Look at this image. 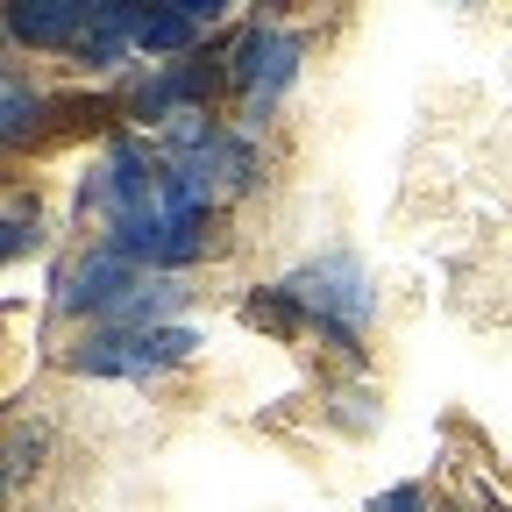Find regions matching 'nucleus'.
I'll return each mask as SVG.
<instances>
[{
	"label": "nucleus",
	"mask_w": 512,
	"mask_h": 512,
	"mask_svg": "<svg viewBox=\"0 0 512 512\" xmlns=\"http://www.w3.org/2000/svg\"><path fill=\"white\" fill-rule=\"evenodd\" d=\"M178 306H185V285L143 271L121 242L86 249L79 271L64 278V313H93L100 328H157V320L178 313Z\"/></svg>",
	"instance_id": "f257e3e1"
},
{
	"label": "nucleus",
	"mask_w": 512,
	"mask_h": 512,
	"mask_svg": "<svg viewBox=\"0 0 512 512\" xmlns=\"http://www.w3.org/2000/svg\"><path fill=\"white\" fill-rule=\"evenodd\" d=\"M285 299H292V313L313 320V328H328L342 349L363 342L370 313H377V292H370L363 264H349V256H328V264H306L299 278H285Z\"/></svg>",
	"instance_id": "f03ea898"
},
{
	"label": "nucleus",
	"mask_w": 512,
	"mask_h": 512,
	"mask_svg": "<svg viewBox=\"0 0 512 512\" xmlns=\"http://www.w3.org/2000/svg\"><path fill=\"white\" fill-rule=\"evenodd\" d=\"M192 349H200V335L171 328V320H157V328H93L72 349V370H86V377H150V370L185 363Z\"/></svg>",
	"instance_id": "7ed1b4c3"
},
{
	"label": "nucleus",
	"mask_w": 512,
	"mask_h": 512,
	"mask_svg": "<svg viewBox=\"0 0 512 512\" xmlns=\"http://www.w3.org/2000/svg\"><path fill=\"white\" fill-rule=\"evenodd\" d=\"M249 143L242 136H228V128H214L207 114H178L171 121V171L178 178H192L214 200V185H249Z\"/></svg>",
	"instance_id": "20e7f679"
},
{
	"label": "nucleus",
	"mask_w": 512,
	"mask_h": 512,
	"mask_svg": "<svg viewBox=\"0 0 512 512\" xmlns=\"http://www.w3.org/2000/svg\"><path fill=\"white\" fill-rule=\"evenodd\" d=\"M299 57H306V43H299L292 29H256V36L235 50V86H242V100H249V121H264V114L278 107V93L299 79Z\"/></svg>",
	"instance_id": "39448f33"
},
{
	"label": "nucleus",
	"mask_w": 512,
	"mask_h": 512,
	"mask_svg": "<svg viewBox=\"0 0 512 512\" xmlns=\"http://www.w3.org/2000/svg\"><path fill=\"white\" fill-rule=\"evenodd\" d=\"M79 29H86V0H15L8 8V36L36 43V50L79 43Z\"/></svg>",
	"instance_id": "423d86ee"
},
{
	"label": "nucleus",
	"mask_w": 512,
	"mask_h": 512,
	"mask_svg": "<svg viewBox=\"0 0 512 512\" xmlns=\"http://www.w3.org/2000/svg\"><path fill=\"white\" fill-rule=\"evenodd\" d=\"M192 15H178V8H143L136 15V50H150V57H171V50H185L192 43Z\"/></svg>",
	"instance_id": "0eeeda50"
},
{
	"label": "nucleus",
	"mask_w": 512,
	"mask_h": 512,
	"mask_svg": "<svg viewBox=\"0 0 512 512\" xmlns=\"http://www.w3.org/2000/svg\"><path fill=\"white\" fill-rule=\"evenodd\" d=\"M43 114H50V100H36L29 86H0V150L29 143L36 128H43Z\"/></svg>",
	"instance_id": "6e6552de"
},
{
	"label": "nucleus",
	"mask_w": 512,
	"mask_h": 512,
	"mask_svg": "<svg viewBox=\"0 0 512 512\" xmlns=\"http://www.w3.org/2000/svg\"><path fill=\"white\" fill-rule=\"evenodd\" d=\"M29 249H36V214H0V264H15Z\"/></svg>",
	"instance_id": "1a4fd4ad"
},
{
	"label": "nucleus",
	"mask_w": 512,
	"mask_h": 512,
	"mask_svg": "<svg viewBox=\"0 0 512 512\" xmlns=\"http://www.w3.org/2000/svg\"><path fill=\"white\" fill-rule=\"evenodd\" d=\"M363 512H427V498H420V484H399V491H384V498H370Z\"/></svg>",
	"instance_id": "9d476101"
},
{
	"label": "nucleus",
	"mask_w": 512,
	"mask_h": 512,
	"mask_svg": "<svg viewBox=\"0 0 512 512\" xmlns=\"http://www.w3.org/2000/svg\"><path fill=\"white\" fill-rule=\"evenodd\" d=\"M171 8H178V15H192V22H221L235 0H171Z\"/></svg>",
	"instance_id": "9b49d317"
}]
</instances>
